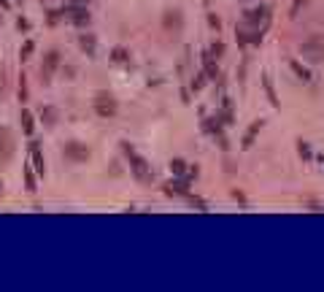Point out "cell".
Wrapping results in <instances>:
<instances>
[{
    "label": "cell",
    "instance_id": "cell-5",
    "mask_svg": "<svg viewBox=\"0 0 324 292\" xmlns=\"http://www.w3.org/2000/svg\"><path fill=\"white\" fill-rule=\"evenodd\" d=\"M89 146L81 144V141H68L65 146H62V157L71 160V163H86L89 160Z\"/></svg>",
    "mask_w": 324,
    "mask_h": 292
},
{
    "label": "cell",
    "instance_id": "cell-4",
    "mask_svg": "<svg viewBox=\"0 0 324 292\" xmlns=\"http://www.w3.org/2000/svg\"><path fill=\"white\" fill-rule=\"evenodd\" d=\"M14 154H16V141H14V133H11L8 127H3V125H0V163H3V165H8Z\"/></svg>",
    "mask_w": 324,
    "mask_h": 292
},
{
    "label": "cell",
    "instance_id": "cell-23",
    "mask_svg": "<svg viewBox=\"0 0 324 292\" xmlns=\"http://www.w3.org/2000/svg\"><path fill=\"white\" fill-rule=\"evenodd\" d=\"M184 168H187V163H184V160H173V163H170V170H173L176 176H184Z\"/></svg>",
    "mask_w": 324,
    "mask_h": 292
},
{
    "label": "cell",
    "instance_id": "cell-22",
    "mask_svg": "<svg viewBox=\"0 0 324 292\" xmlns=\"http://www.w3.org/2000/svg\"><path fill=\"white\" fill-rule=\"evenodd\" d=\"M308 5V0H294V5H292V11H289V19H297V14H300V8H305Z\"/></svg>",
    "mask_w": 324,
    "mask_h": 292
},
{
    "label": "cell",
    "instance_id": "cell-26",
    "mask_svg": "<svg viewBox=\"0 0 324 292\" xmlns=\"http://www.w3.org/2000/svg\"><path fill=\"white\" fill-rule=\"evenodd\" d=\"M33 49H36V43H33V41H27V43H25V49H22V51H19V57H22V62H25V60H27V57H30V54H33Z\"/></svg>",
    "mask_w": 324,
    "mask_h": 292
},
{
    "label": "cell",
    "instance_id": "cell-17",
    "mask_svg": "<svg viewBox=\"0 0 324 292\" xmlns=\"http://www.w3.org/2000/svg\"><path fill=\"white\" fill-rule=\"evenodd\" d=\"M187 181H189V179H184V181H170L165 190L170 192V195H187Z\"/></svg>",
    "mask_w": 324,
    "mask_h": 292
},
{
    "label": "cell",
    "instance_id": "cell-2",
    "mask_svg": "<svg viewBox=\"0 0 324 292\" xmlns=\"http://www.w3.org/2000/svg\"><path fill=\"white\" fill-rule=\"evenodd\" d=\"M92 108H95L97 117L108 119V117H114V114H117L119 103H117V97H114L111 92H97L95 100H92Z\"/></svg>",
    "mask_w": 324,
    "mask_h": 292
},
{
    "label": "cell",
    "instance_id": "cell-8",
    "mask_svg": "<svg viewBox=\"0 0 324 292\" xmlns=\"http://www.w3.org/2000/svg\"><path fill=\"white\" fill-rule=\"evenodd\" d=\"M30 157H33V163H36V170H38L40 176H43L46 160H43V154H40V144H38V141H33V144H30Z\"/></svg>",
    "mask_w": 324,
    "mask_h": 292
},
{
    "label": "cell",
    "instance_id": "cell-10",
    "mask_svg": "<svg viewBox=\"0 0 324 292\" xmlns=\"http://www.w3.org/2000/svg\"><path fill=\"white\" fill-rule=\"evenodd\" d=\"M262 125H265L262 119H257V122H251V127H248V133L243 135V149H248V146L254 144V138H257V133L262 130Z\"/></svg>",
    "mask_w": 324,
    "mask_h": 292
},
{
    "label": "cell",
    "instance_id": "cell-13",
    "mask_svg": "<svg viewBox=\"0 0 324 292\" xmlns=\"http://www.w3.org/2000/svg\"><path fill=\"white\" fill-rule=\"evenodd\" d=\"M40 119H43V125L46 127H54L57 125V119H60V111H57V108H43V114H40Z\"/></svg>",
    "mask_w": 324,
    "mask_h": 292
},
{
    "label": "cell",
    "instance_id": "cell-9",
    "mask_svg": "<svg viewBox=\"0 0 324 292\" xmlns=\"http://www.w3.org/2000/svg\"><path fill=\"white\" fill-rule=\"evenodd\" d=\"M262 87H265V95H268L270 106H273V108H279L281 103H279V95H276V89H273V82H270V76H268V73H262Z\"/></svg>",
    "mask_w": 324,
    "mask_h": 292
},
{
    "label": "cell",
    "instance_id": "cell-24",
    "mask_svg": "<svg viewBox=\"0 0 324 292\" xmlns=\"http://www.w3.org/2000/svg\"><path fill=\"white\" fill-rule=\"evenodd\" d=\"M208 54H211L213 60H219V57L224 54V43H222V41H216V43H213V46H211V51H208Z\"/></svg>",
    "mask_w": 324,
    "mask_h": 292
},
{
    "label": "cell",
    "instance_id": "cell-11",
    "mask_svg": "<svg viewBox=\"0 0 324 292\" xmlns=\"http://www.w3.org/2000/svg\"><path fill=\"white\" fill-rule=\"evenodd\" d=\"M289 68H292V73L300 79V82H311V71L308 68H303L297 60H289Z\"/></svg>",
    "mask_w": 324,
    "mask_h": 292
},
{
    "label": "cell",
    "instance_id": "cell-7",
    "mask_svg": "<svg viewBox=\"0 0 324 292\" xmlns=\"http://www.w3.org/2000/svg\"><path fill=\"white\" fill-rule=\"evenodd\" d=\"M57 68H60V51H57V49H49V51H46V57H43V65H40V79H43V82H49L51 73H54Z\"/></svg>",
    "mask_w": 324,
    "mask_h": 292
},
{
    "label": "cell",
    "instance_id": "cell-29",
    "mask_svg": "<svg viewBox=\"0 0 324 292\" xmlns=\"http://www.w3.org/2000/svg\"><path fill=\"white\" fill-rule=\"evenodd\" d=\"M3 190H5V187H3V181H0V198H3Z\"/></svg>",
    "mask_w": 324,
    "mask_h": 292
},
{
    "label": "cell",
    "instance_id": "cell-25",
    "mask_svg": "<svg viewBox=\"0 0 324 292\" xmlns=\"http://www.w3.org/2000/svg\"><path fill=\"white\" fill-rule=\"evenodd\" d=\"M205 87V73H195V79H192V89H202Z\"/></svg>",
    "mask_w": 324,
    "mask_h": 292
},
{
    "label": "cell",
    "instance_id": "cell-16",
    "mask_svg": "<svg viewBox=\"0 0 324 292\" xmlns=\"http://www.w3.org/2000/svg\"><path fill=\"white\" fill-rule=\"evenodd\" d=\"M205 133H211V135H222V117H211V119H205Z\"/></svg>",
    "mask_w": 324,
    "mask_h": 292
},
{
    "label": "cell",
    "instance_id": "cell-3",
    "mask_svg": "<svg viewBox=\"0 0 324 292\" xmlns=\"http://www.w3.org/2000/svg\"><path fill=\"white\" fill-rule=\"evenodd\" d=\"M300 54H303V60L319 65V62H324V41L322 38H308V41H303L300 43Z\"/></svg>",
    "mask_w": 324,
    "mask_h": 292
},
{
    "label": "cell",
    "instance_id": "cell-12",
    "mask_svg": "<svg viewBox=\"0 0 324 292\" xmlns=\"http://www.w3.org/2000/svg\"><path fill=\"white\" fill-rule=\"evenodd\" d=\"M22 130H25V135H33V130H36V119L27 108H22Z\"/></svg>",
    "mask_w": 324,
    "mask_h": 292
},
{
    "label": "cell",
    "instance_id": "cell-14",
    "mask_svg": "<svg viewBox=\"0 0 324 292\" xmlns=\"http://www.w3.org/2000/svg\"><path fill=\"white\" fill-rule=\"evenodd\" d=\"M202 65H205V76H211V79H216L219 76V68H216V60H213L211 54H202Z\"/></svg>",
    "mask_w": 324,
    "mask_h": 292
},
{
    "label": "cell",
    "instance_id": "cell-28",
    "mask_svg": "<svg viewBox=\"0 0 324 292\" xmlns=\"http://www.w3.org/2000/svg\"><path fill=\"white\" fill-rule=\"evenodd\" d=\"M233 200H238V203H246V195L241 190H233Z\"/></svg>",
    "mask_w": 324,
    "mask_h": 292
},
{
    "label": "cell",
    "instance_id": "cell-27",
    "mask_svg": "<svg viewBox=\"0 0 324 292\" xmlns=\"http://www.w3.org/2000/svg\"><path fill=\"white\" fill-rule=\"evenodd\" d=\"M208 25H211V27H213V30H216V33L222 30V19H219L216 14H208Z\"/></svg>",
    "mask_w": 324,
    "mask_h": 292
},
{
    "label": "cell",
    "instance_id": "cell-1",
    "mask_svg": "<svg viewBox=\"0 0 324 292\" xmlns=\"http://www.w3.org/2000/svg\"><path fill=\"white\" fill-rule=\"evenodd\" d=\"M122 152L127 154V160H130V170H132V176H135L138 181H143V184H149V181L154 179V176H152V168H149V163H146V160H143L141 154H138L130 144H127V141L122 144Z\"/></svg>",
    "mask_w": 324,
    "mask_h": 292
},
{
    "label": "cell",
    "instance_id": "cell-15",
    "mask_svg": "<svg viewBox=\"0 0 324 292\" xmlns=\"http://www.w3.org/2000/svg\"><path fill=\"white\" fill-rule=\"evenodd\" d=\"M71 14H73V16H71L73 25H79V27H81V25H89V11H86V8H73Z\"/></svg>",
    "mask_w": 324,
    "mask_h": 292
},
{
    "label": "cell",
    "instance_id": "cell-19",
    "mask_svg": "<svg viewBox=\"0 0 324 292\" xmlns=\"http://www.w3.org/2000/svg\"><path fill=\"white\" fill-rule=\"evenodd\" d=\"M79 46L84 49V51H89V54H95V38H92V36H81L79 38Z\"/></svg>",
    "mask_w": 324,
    "mask_h": 292
},
{
    "label": "cell",
    "instance_id": "cell-21",
    "mask_svg": "<svg viewBox=\"0 0 324 292\" xmlns=\"http://www.w3.org/2000/svg\"><path fill=\"white\" fill-rule=\"evenodd\" d=\"M297 154L303 160H311L314 154H311V144H305V141H297Z\"/></svg>",
    "mask_w": 324,
    "mask_h": 292
},
{
    "label": "cell",
    "instance_id": "cell-20",
    "mask_svg": "<svg viewBox=\"0 0 324 292\" xmlns=\"http://www.w3.org/2000/svg\"><path fill=\"white\" fill-rule=\"evenodd\" d=\"M33 165H25V184H27V190L30 192H36V176H33Z\"/></svg>",
    "mask_w": 324,
    "mask_h": 292
},
{
    "label": "cell",
    "instance_id": "cell-6",
    "mask_svg": "<svg viewBox=\"0 0 324 292\" xmlns=\"http://www.w3.org/2000/svg\"><path fill=\"white\" fill-rule=\"evenodd\" d=\"M162 27H165L167 33H181L184 30V14L178 8H167L165 14H162Z\"/></svg>",
    "mask_w": 324,
    "mask_h": 292
},
{
    "label": "cell",
    "instance_id": "cell-18",
    "mask_svg": "<svg viewBox=\"0 0 324 292\" xmlns=\"http://www.w3.org/2000/svg\"><path fill=\"white\" fill-rule=\"evenodd\" d=\"M111 60L114 62H127V60H130V51H127L124 46H117V49L111 51Z\"/></svg>",
    "mask_w": 324,
    "mask_h": 292
},
{
    "label": "cell",
    "instance_id": "cell-30",
    "mask_svg": "<svg viewBox=\"0 0 324 292\" xmlns=\"http://www.w3.org/2000/svg\"><path fill=\"white\" fill-rule=\"evenodd\" d=\"M0 3H3V5H8V0H0Z\"/></svg>",
    "mask_w": 324,
    "mask_h": 292
}]
</instances>
